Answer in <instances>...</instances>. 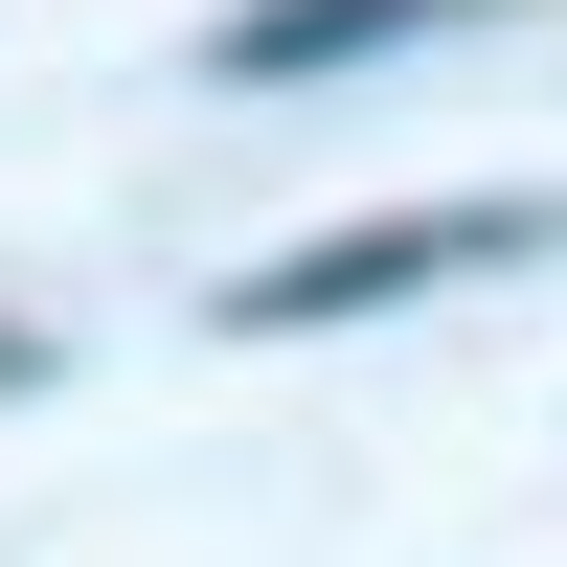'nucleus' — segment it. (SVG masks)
<instances>
[{
	"mask_svg": "<svg viewBox=\"0 0 567 567\" xmlns=\"http://www.w3.org/2000/svg\"><path fill=\"white\" fill-rule=\"evenodd\" d=\"M499 250H567V205H409V227H341V250H272L227 272V341H318V318H386V296H454Z\"/></svg>",
	"mask_w": 567,
	"mask_h": 567,
	"instance_id": "f257e3e1",
	"label": "nucleus"
},
{
	"mask_svg": "<svg viewBox=\"0 0 567 567\" xmlns=\"http://www.w3.org/2000/svg\"><path fill=\"white\" fill-rule=\"evenodd\" d=\"M432 23H477V0H250V23H205V91H318V69L432 45Z\"/></svg>",
	"mask_w": 567,
	"mask_h": 567,
	"instance_id": "f03ea898",
	"label": "nucleus"
}]
</instances>
